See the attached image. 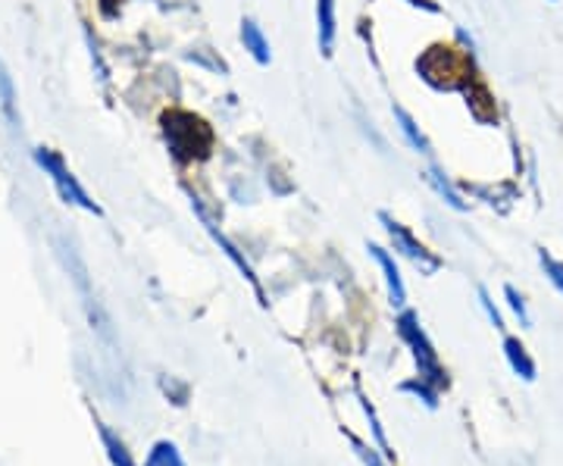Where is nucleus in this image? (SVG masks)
<instances>
[{"mask_svg":"<svg viewBox=\"0 0 563 466\" xmlns=\"http://www.w3.org/2000/svg\"><path fill=\"white\" fill-rule=\"evenodd\" d=\"M539 264H542L544 276H548V282L554 285L558 291L563 295V264L558 257H551L548 251H539Z\"/></svg>","mask_w":563,"mask_h":466,"instance_id":"15","label":"nucleus"},{"mask_svg":"<svg viewBox=\"0 0 563 466\" xmlns=\"http://www.w3.org/2000/svg\"><path fill=\"white\" fill-rule=\"evenodd\" d=\"M504 298H507V307L514 310V317L520 320L523 329H532V313H529V307H526V298L514 288V285H504Z\"/></svg>","mask_w":563,"mask_h":466,"instance_id":"13","label":"nucleus"},{"mask_svg":"<svg viewBox=\"0 0 563 466\" xmlns=\"http://www.w3.org/2000/svg\"><path fill=\"white\" fill-rule=\"evenodd\" d=\"M242 44H244V51H247L254 60L261 63V66H269V60H273L269 41H266L263 29L257 25V22L251 20V16H244L242 20Z\"/></svg>","mask_w":563,"mask_h":466,"instance_id":"8","label":"nucleus"},{"mask_svg":"<svg viewBox=\"0 0 563 466\" xmlns=\"http://www.w3.org/2000/svg\"><path fill=\"white\" fill-rule=\"evenodd\" d=\"M479 304H483L485 317H488V323L495 325V329H504V317L498 313V307H495V301H492V295L485 291V288H479Z\"/></svg>","mask_w":563,"mask_h":466,"instance_id":"18","label":"nucleus"},{"mask_svg":"<svg viewBox=\"0 0 563 466\" xmlns=\"http://www.w3.org/2000/svg\"><path fill=\"white\" fill-rule=\"evenodd\" d=\"M335 0H317V41H320V54L329 60L335 54Z\"/></svg>","mask_w":563,"mask_h":466,"instance_id":"6","label":"nucleus"},{"mask_svg":"<svg viewBox=\"0 0 563 466\" xmlns=\"http://www.w3.org/2000/svg\"><path fill=\"white\" fill-rule=\"evenodd\" d=\"M144 466H185V461H181L179 447L173 445V442H157Z\"/></svg>","mask_w":563,"mask_h":466,"instance_id":"12","label":"nucleus"},{"mask_svg":"<svg viewBox=\"0 0 563 466\" xmlns=\"http://www.w3.org/2000/svg\"><path fill=\"white\" fill-rule=\"evenodd\" d=\"M369 257H373V260L379 264V269H383L385 285H388V301H391V307L407 304V288H404V279H401V273H398L395 257H391L385 247H379V244H369Z\"/></svg>","mask_w":563,"mask_h":466,"instance_id":"5","label":"nucleus"},{"mask_svg":"<svg viewBox=\"0 0 563 466\" xmlns=\"http://www.w3.org/2000/svg\"><path fill=\"white\" fill-rule=\"evenodd\" d=\"M103 445H107V451H110V457H113V464L117 466H135V461L129 457V451H125V445H122L117 435L103 432Z\"/></svg>","mask_w":563,"mask_h":466,"instance_id":"16","label":"nucleus"},{"mask_svg":"<svg viewBox=\"0 0 563 466\" xmlns=\"http://www.w3.org/2000/svg\"><path fill=\"white\" fill-rule=\"evenodd\" d=\"M379 223H383V229L388 232V238H391V244H395V251L398 254H404L410 264L417 266V269H422L426 276H432V273H439L442 269V260L426 247V244L407 229L404 223H398L395 217H388V213H379Z\"/></svg>","mask_w":563,"mask_h":466,"instance_id":"3","label":"nucleus"},{"mask_svg":"<svg viewBox=\"0 0 563 466\" xmlns=\"http://www.w3.org/2000/svg\"><path fill=\"white\" fill-rule=\"evenodd\" d=\"M361 404H363V413H366V417H369V426H373V432H376V445H379V451H383L385 457H391V447H388V442H385V432H383V426H379V423H376V410H373V407L366 404V401H363V398H361Z\"/></svg>","mask_w":563,"mask_h":466,"instance_id":"17","label":"nucleus"},{"mask_svg":"<svg viewBox=\"0 0 563 466\" xmlns=\"http://www.w3.org/2000/svg\"><path fill=\"white\" fill-rule=\"evenodd\" d=\"M35 163L44 169V176H51V182H54V188L60 191L63 201L76 203V207L88 210V213H101V207L91 201V198H88V191L76 182V176L69 173V166L63 163L60 154H54L51 147H38V151H35Z\"/></svg>","mask_w":563,"mask_h":466,"instance_id":"2","label":"nucleus"},{"mask_svg":"<svg viewBox=\"0 0 563 466\" xmlns=\"http://www.w3.org/2000/svg\"><path fill=\"white\" fill-rule=\"evenodd\" d=\"M354 451H357V457H361L366 466H385L383 457H379V454H373V447H366V445H361V442H354Z\"/></svg>","mask_w":563,"mask_h":466,"instance_id":"19","label":"nucleus"},{"mask_svg":"<svg viewBox=\"0 0 563 466\" xmlns=\"http://www.w3.org/2000/svg\"><path fill=\"white\" fill-rule=\"evenodd\" d=\"M0 110L13 125L20 122V116H16V88H13V79L7 76L3 63H0Z\"/></svg>","mask_w":563,"mask_h":466,"instance_id":"11","label":"nucleus"},{"mask_svg":"<svg viewBox=\"0 0 563 466\" xmlns=\"http://www.w3.org/2000/svg\"><path fill=\"white\" fill-rule=\"evenodd\" d=\"M401 391H407V395H417L426 407L439 404V388H432L429 382H422L420 376H417L413 382H404Z\"/></svg>","mask_w":563,"mask_h":466,"instance_id":"14","label":"nucleus"},{"mask_svg":"<svg viewBox=\"0 0 563 466\" xmlns=\"http://www.w3.org/2000/svg\"><path fill=\"white\" fill-rule=\"evenodd\" d=\"M391 113H395V122H398V129H401V135L407 138V144L417 151V154H422V157H432V144H429V138L420 132V125L413 122V116L404 110V107H391Z\"/></svg>","mask_w":563,"mask_h":466,"instance_id":"9","label":"nucleus"},{"mask_svg":"<svg viewBox=\"0 0 563 466\" xmlns=\"http://www.w3.org/2000/svg\"><path fill=\"white\" fill-rule=\"evenodd\" d=\"M195 213H198V217H201V223H203V229H207V232H210V238H213V242L220 244L222 247V254H225V257H229V260H232V264L239 266V273H242L244 279H247V282L254 285V291H257V295H261V301H263V288H261V282H257V276H254V269H251V264H247V260H244V254L242 251H239V247H235V244L229 242V238H225V235H222L220 229H217V223H213V220H210V217H207V213H203V207H201V201H198V198H195Z\"/></svg>","mask_w":563,"mask_h":466,"instance_id":"4","label":"nucleus"},{"mask_svg":"<svg viewBox=\"0 0 563 466\" xmlns=\"http://www.w3.org/2000/svg\"><path fill=\"white\" fill-rule=\"evenodd\" d=\"M398 335L404 339V345L413 351L417 366H420L422 382H429V386L442 391V388L448 386V376H444L442 360H439V351L432 347L429 335L422 332V325H420V320H417V313H413V310H404L401 317H398Z\"/></svg>","mask_w":563,"mask_h":466,"instance_id":"1","label":"nucleus"},{"mask_svg":"<svg viewBox=\"0 0 563 466\" xmlns=\"http://www.w3.org/2000/svg\"><path fill=\"white\" fill-rule=\"evenodd\" d=\"M504 357H507V364H510V369L523 379V382H536V360L529 357V351H526V345L520 342V339H504Z\"/></svg>","mask_w":563,"mask_h":466,"instance_id":"7","label":"nucleus"},{"mask_svg":"<svg viewBox=\"0 0 563 466\" xmlns=\"http://www.w3.org/2000/svg\"><path fill=\"white\" fill-rule=\"evenodd\" d=\"M426 182L435 188V195H439L448 207H454V210H466L463 195L454 188V185L448 182V176H444L442 169H435V166H432V169H426Z\"/></svg>","mask_w":563,"mask_h":466,"instance_id":"10","label":"nucleus"}]
</instances>
